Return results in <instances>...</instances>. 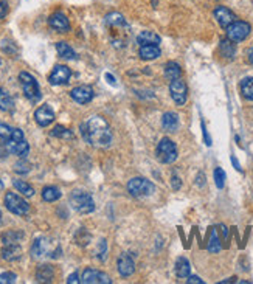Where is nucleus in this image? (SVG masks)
<instances>
[{"mask_svg": "<svg viewBox=\"0 0 253 284\" xmlns=\"http://www.w3.org/2000/svg\"><path fill=\"white\" fill-rule=\"evenodd\" d=\"M70 76H72V71H70L69 67H66V66H56L53 69V71L50 73L48 81H50V84H53V86H62V84L69 82Z\"/></svg>", "mask_w": 253, "mask_h": 284, "instance_id": "nucleus-12", "label": "nucleus"}, {"mask_svg": "<svg viewBox=\"0 0 253 284\" xmlns=\"http://www.w3.org/2000/svg\"><path fill=\"white\" fill-rule=\"evenodd\" d=\"M215 19L217 20V24H219L220 27L227 28V27H230L231 24L235 22L236 16L231 13L228 8H225V6H217V8L215 9Z\"/></svg>", "mask_w": 253, "mask_h": 284, "instance_id": "nucleus-16", "label": "nucleus"}, {"mask_svg": "<svg viewBox=\"0 0 253 284\" xmlns=\"http://www.w3.org/2000/svg\"><path fill=\"white\" fill-rule=\"evenodd\" d=\"M207 248L210 253H219L220 251V241L217 238V233H216V230L212 228V231H210V239H208V244H207Z\"/></svg>", "mask_w": 253, "mask_h": 284, "instance_id": "nucleus-30", "label": "nucleus"}, {"mask_svg": "<svg viewBox=\"0 0 253 284\" xmlns=\"http://www.w3.org/2000/svg\"><path fill=\"white\" fill-rule=\"evenodd\" d=\"M227 30V37L233 42H241L247 39V36L250 35V25L247 22H242V20H235L230 27L225 28Z\"/></svg>", "mask_w": 253, "mask_h": 284, "instance_id": "nucleus-9", "label": "nucleus"}, {"mask_svg": "<svg viewBox=\"0 0 253 284\" xmlns=\"http://www.w3.org/2000/svg\"><path fill=\"white\" fill-rule=\"evenodd\" d=\"M170 92H171V97H173L174 103L179 104V106H183V104L186 103L188 89H186V84H185L181 78L171 81V84H170Z\"/></svg>", "mask_w": 253, "mask_h": 284, "instance_id": "nucleus-10", "label": "nucleus"}, {"mask_svg": "<svg viewBox=\"0 0 253 284\" xmlns=\"http://www.w3.org/2000/svg\"><path fill=\"white\" fill-rule=\"evenodd\" d=\"M154 183L146 180L143 177H134L128 183V191L131 193V196L134 197H146L154 193Z\"/></svg>", "mask_w": 253, "mask_h": 284, "instance_id": "nucleus-6", "label": "nucleus"}, {"mask_svg": "<svg viewBox=\"0 0 253 284\" xmlns=\"http://www.w3.org/2000/svg\"><path fill=\"white\" fill-rule=\"evenodd\" d=\"M231 162H233V165H235V168H236V170H238V171H241V166H239V162H238V160L235 159V157H233V155H231Z\"/></svg>", "mask_w": 253, "mask_h": 284, "instance_id": "nucleus-47", "label": "nucleus"}, {"mask_svg": "<svg viewBox=\"0 0 253 284\" xmlns=\"http://www.w3.org/2000/svg\"><path fill=\"white\" fill-rule=\"evenodd\" d=\"M202 131H204V137H205V142H207V144L210 146L212 144V140H210V137H208V132H207V129H205V124L202 123Z\"/></svg>", "mask_w": 253, "mask_h": 284, "instance_id": "nucleus-44", "label": "nucleus"}, {"mask_svg": "<svg viewBox=\"0 0 253 284\" xmlns=\"http://www.w3.org/2000/svg\"><path fill=\"white\" fill-rule=\"evenodd\" d=\"M81 283H84V284H110L112 281L106 273L95 270V269H86L82 272Z\"/></svg>", "mask_w": 253, "mask_h": 284, "instance_id": "nucleus-11", "label": "nucleus"}, {"mask_svg": "<svg viewBox=\"0 0 253 284\" xmlns=\"http://www.w3.org/2000/svg\"><path fill=\"white\" fill-rule=\"evenodd\" d=\"M5 149L8 152H11L20 159H25L30 152V144L25 140H20V142H14V140H6L5 142Z\"/></svg>", "mask_w": 253, "mask_h": 284, "instance_id": "nucleus-13", "label": "nucleus"}, {"mask_svg": "<svg viewBox=\"0 0 253 284\" xmlns=\"http://www.w3.org/2000/svg\"><path fill=\"white\" fill-rule=\"evenodd\" d=\"M173 188L174 189H179V188H181V180H179V177L174 174L173 176Z\"/></svg>", "mask_w": 253, "mask_h": 284, "instance_id": "nucleus-43", "label": "nucleus"}, {"mask_svg": "<svg viewBox=\"0 0 253 284\" xmlns=\"http://www.w3.org/2000/svg\"><path fill=\"white\" fill-rule=\"evenodd\" d=\"M3 188V183H2V180H0V189H2Z\"/></svg>", "mask_w": 253, "mask_h": 284, "instance_id": "nucleus-49", "label": "nucleus"}, {"mask_svg": "<svg viewBox=\"0 0 253 284\" xmlns=\"http://www.w3.org/2000/svg\"><path fill=\"white\" fill-rule=\"evenodd\" d=\"M162 126L163 129L168 132H174L179 128V115L174 112H166L163 115V120H162Z\"/></svg>", "mask_w": 253, "mask_h": 284, "instance_id": "nucleus-23", "label": "nucleus"}, {"mask_svg": "<svg viewBox=\"0 0 253 284\" xmlns=\"http://www.w3.org/2000/svg\"><path fill=\"white\" fill-rule=\"evenodd\" d=\"M135 270V262L129 253H123L118 258V272L123 277H131Z\"/></svg>", "mask_w": 253, "mask_h": 284, "instance_id": "nucleus-17", "label": "nucleus"}, {"mask_svg": "<svg viewBox=\"0 0 253 284\" xmlns=\"http://www.w3.org/2000/svg\"><path fill=\"white\" fill-rule=\"evenodd\" d=\"M19 81H20V84H22L25 97L31 103H37L42 95H40V89H39V84H37L36 78L31 76L30 73H27V71H22L19 75Z\"/></svg>", "mask_w": 253, "mask_h": 284, "instance_id": "nucleus-5", "label": "nucleus"}, {"mask_svg": "<svg viewBox=\"0 0 253 284\" xmlns=\"http://www.w3.org/2000/svg\"><path fill=\"white\" fill-rule=\"evenodd\" d=\"M219 51H220V55H222L224 58L233 59L235 55H236V45H235V42L230 40L228 37H227V39H222V40H220V44H219Z\"/></svg>", "mask_w": 253, "mask_h": 284, "instance_id": "nucleus-22", "label": "nucleus"}, {"mask_svg": "<svg viewBox=\"0 0 253 284\" xmlns=\"http://www.w3.org/2000/svg\"><path fill=\"white\" fill-rule=\"evenodd\" d=\"M81 135L89 144L97 146V148H106L112 142L109 124L100 115H93L81 124Z\"/></svg>", "mask_w": 253, "mask_h": 284, "instance_id": "nucleus-1", "label": "nucleus"}, {"mask_svg": "<svg viewBox=\"0 0 253 284\" xmlns=\"http://www.w3.org/2000/svg\"><path fill=\"white\" fill-rule=\"evenodd\" d=\"M22 256V248L19 244H6L2 250V258L5 261H16Z\"/></svg>", "mask_w": 253, "mask_h": 284, "instance_id": "nucleus-20", "label": "nucleus"}, {"mask_svg": "<svg viewBox=\"0 0 253 284\" xmlns=\"http://www.w3.org/2000/svg\"><path fill=\"white\" fill-rule=\"evenodd\" d=\"M186 283H188V284H193V283H196V284H204V281L200 280L199 277H189Z\"/></svg>", "mask_w": 253, "mask_h": 284, "instance_id": "nucleus-42", "label": "nucleus"}, {"mask_svg": "<svg viewBox=\"0 0 253 284\" xmlns=\"http://www.w3.org/2000/svg\"><path fill=\"white\" fill-rule=\"evenodd\" d=\"M155 155H157V160L162 162V163H166V165L176 162V159H177V148H176L174 142L170 140V139H163L159 143V146H157Z\"/></svg>", "mask_w": 253, "mask_h": 284, "instance_id": "nucleus-7", "label": "nucleus"}, {"mask_svg": "<svg viewBox=\"0 0 253 284\" xmlns=\"http://www.w3.org/2000/svg\"><path fill=\"white\" fill-rule=\"evenodd\" d=\"M55 278V269L53 266L50 264H42L37 267V272H36V280L39 283H51Z\"/></svg>", "mask_w": 253, "mask_h": 284, "instance_id": "nucleus-19", "label": "nucleus"}, {"mask_svg": "<svg viewBox=\"0 0 253 284\" xmlns=\"http://www.w3.org/2000/svg\"><path fill=\"white\" fill-rule=\"evenodd\" d=\"M14 109V100L5 89H0V110L11 112Z\"/></svg>", "mask_w": 253, "mask_h": 284, "instance_id": "nucleus-25", "label": "nucleus"}, {"mask_svg": "<svg viewBox=\"0 0 253 284\" xmlns=\"http://www.w3.org/2000/svg\"><path fill=\"white\" fill-rule=\"evenodd\" d=\"M81 280H79V275H78V273L75 272V273H72V275L67 278V283L69 284H75V283H79Z\"/></svg>", "mask_w": 253, "mask_h": 284, "instance_id": "nucleus-41", "label": "nucleus"}, {"mask_svg": "<svg viewBox=\"0 0 253 284\" xmlns=\"http://www.w3.org/2000/svg\"><path fill=\"white\" fill-rule=\"evenodd\" d=\"M51 135L53 137H61V139H72V132L66 128H62V126H56V128L53 129V132H51Z\"/></svg>", "mask_w": 253, "mask_h": 284, "instance_id": "nucleus-36", "label": "nucleus"}, {"mask_svg": "<svg viewBox=\"0 0 253 284\" xmlns=\"http://www.w3.org/2000/svg\"><path fill=\"white\" fill-rule=\"evenodd\" d=\"M5 207L8 208V212H11L17 216H25L30 212L28 202L24 201V199L16 193H6L5 194Z\"/></svg>", "mask_w": 253, "mask_h": 284, "instance_id": "nucleus-8", "label": "nucleus"}, {"mask_svg": "<svg viewBox=\"0 0 253 284\" xmlns=\"http://www.w3.org/2000/svg\"><path fill=\"white\" fill-rule=\"evenodd\" d=\"M106 79H109V82L112 84V86H117V82H115L113 76L110 75V73H106Z\"/></svg>", "mask_w": 253, "mask_h": 284, "instance_id": "nucleus-45", "label": "nucleus"}, {"mask_svg": "<svg viewBox=\"0 0 253 284\" xmlns=\"http://www.w3.org/2000/svg\"><path fill=\"white\" fill-rule=\"evenodd\" d=\"M106 255H108V243L104 239H101L98 244V259L104 261L106 259Z\"/></svg>", "mask_w": 253, "mask_h": 284, "instance_id": "nucleus-39", "label": "nucleus"}, {"mask_svg": "<svg viewBox=\"0 0 253 284\" xmlns=\"http://www.w3.org/2000/svg\"><path fill=\"white\" fill-rule=\"evenodd\" d=\"M139 55L143 61H152L160 56V48L159 45H142Z\"/></svg>", "mask_w": 253, "mask_h": 284, "instance_id": "nucleus-24", "label": "nucleus"}, {"mask_svg": "<svg viewBox=\"0 0 253 284\" xmlns=\"http://www.w3.org/2000/svg\"><path fill=\"white\" fill-rule=\"evenodd\" d=\"M189 270H191V267H189L188 259L183 258V256L177 258V261H176V273H177V277H179V278H186V277H189Z\"/></svg>", "mask_w": 253, "mask_h": 284, "instance_id": "nucleus-26", "label": "nucleus"}, {"mask_svg": "<svg viewBox=\"0 0 253 284\" xmlns=\"http://www.w3.org/2000/svg\"><path fill=\"white\" fill-rule=\"evenodd\" d=\"M165 76L170 81L179 79V78L182 76L181 66H179L177 62H168V64L165 66Z\"/></svg>", "mask_w": 253, "mask_h": 284, "instance_id": "nucleus-27", "label": "nucleus"}, {"mask_svg": "<svg viewBox=\"0 0 253 284\" xmlns=\"http://www.w3.org/2000/svg\"><path fill=\"white\" fill-rule=\"evenodd\" d=\"M58 55L64 59H76V53L73 51V48L67 44V42H58L56 44Z\"/></svg>", "mask_w": 253, "mask_h": 284, "instance_id": "nucleus-28", "label": "nucleus"}, {"mask_svg": "<svg viewBox=\"0 0 253 284\" xmlns=\"http://www.w3.org/2000/svg\"><path fill=\"white\" fill-rule=\"evenodd\" d=\"M48 24H50L51 28L56 30V31H61V33H66V31L70 30L69 19H67L66 14H62V13H55L48 19Z\"/></svg>", "mask_w": 253, "mask_h": 284, "instance_id": "nucleus-18", "label": "nucleus"}, {"mask_svg": "<svg viewBox=\"0 0 253 284\" xmlns=\"http://www.w3.org/2000/svg\"><path fill=\"white\" fill-rule=\"evenodd\" d=\"M247 55H249V61L252 62V64H253V45L249 48V51H247Z\"/></svg>", "mask_w": 253, "mask_h": 284, "instance_id": "nucleus-46", "label": "nucleus"}, {"mask_svg": "<svg viewBox=\"0 0 253 284\" xmlns=\"http://www.w3.org/2000/svg\"><path fill=\"white\" fill-rule=\"evenodd\" d=\"M16 280H17V277L13 272L0 273V284H13V283H16Z\"/></svg>", "mask_w": 253, "mask_h": 284, "instance_id": "nucleus-37", "label": "nucleus"}, {"mask_svg": "<svg viewBox=\"0 0 253 284\" xmlns=\"http://www.w3.org/2000/svg\"><path fill=\"white\" fill-rule=\"evenodd\" d=\"M8 13V3L6 0H0V19H3Z\"/></svg>", "mask_w": 253, "mask_h": 284, "instance_id": "nucleus-40", "label": "nucleus"}, {"mask_svg": "<svg viewBox=\"0 0 253 284\" xmlns=\"http://www.w3.org/2000/svg\"><path fill=\"white\" fill-rule=\"evenodd\" d=\"M30 170H31V165H30L27 160H24V159L14 165V171L19 173V174H25V173H28Z\"/></svg>", "mask_w": 253, "mask_h": 284, "instance_id": "nucleus-38", "label": "nucleus"}, {"mask_svg": "<svg viewBox=\"0 0 253 284\" xmlns=\"http://www.w3.org/2000/svg\"><path fill=\"white\" fill-rule=\"evenodd\" d=\"M241 93L249 101H253V78H244L241 82Z\"/></svg>", "mask_w": 253, "mask_h": 284, "instance_id": "nucleus-31", "label": "nucleus"}, {"mask_svg": "<svg viewBox=\"0 0 253 284\" xmlns=\"http://www.w3.org/2000/svg\"><path fill=\"white\" fill-rule=\"evenodd\" d=\"M70 205L75 212L81 214L92 213L95 210V202L92 196L86 191H79V189H75V191L70 194Z\"/></svg>", "mask_w": 253, "mask_h": 284, "instance_id": "nucleus-4", "label": "nucleus"}, {"mask_svg": "<svg viewBox=\"0 0 253 284\" xmlns=\"http://www.w3.org/2000/svg\"><path fill=\"white\" fill-rule=\"evenodd\" d=\"M70 97L78 104H87L93 100V90L89 86H79L70 92Z\"/></svg>", "mask_w": 253, "mask_h": 284, "instance_id": "nucleus-15", "label": "nucleus"}, {"mask_svg": "<svg viewBox=\"0 0 253 284\" xmlns=\"http://www.w3.org/2000/svg\"><path fill=\"white\" fill-rule=\"evenodd\" d=\"M22 233L20 231H8V233L3 235V246L6 244H19L20 243V239H22Z\"/></svg>", "mask_w": 253, "mask_h": 284, "instance_id": "nucleus-33", "label": "nucleus"}, {"mask_svg": "<svg viewBox=\"0 0 253 284\" xmlns=\"http://www.w3.org/2000/svg\"><path fill=\"white\" fill-rule=\"evenodd\" d=\"M215 182H216V186L219 189H222L224 185H225V173L222 168H216L215 170Z\"/></svg>", "mask_w": 253, "mask_h": 284, "instance_id": "nucleus-34", "label": "nucleus"}, {"mask_svg": "<svg viewBox=\"0 0 253 284\" xmlns=\"http://www.w3.org/2000/svg\"><path fill=\"white\" fill-rule=\"evenodd\" d=\"M59 197H61V191L56 186H45L42 189V199H44L45 202H55Z\"/></svg>", "mask_w": 253, "mask_h": 284, "instance_id": "nucleus-29", "label": "nucleus"}, {"mask_svg": "<svg viewBox=\"0 0 253 284\" xmlns=\"http://www.w3.org/2000/svg\"><path fill=\"white\" fill-rule=\"evenodd\" d=\"M13 185H14V188L17 189L19 193H22L24 196H27V197H31L35 194V189H33V186L31 185H28L27 182H24V180H14L13 182Z\"/></svg>", "mask_w": 253, "mask_h": 284, "instance_id": "nucleus-32", "label": "nucleus"}, {"mask_svg": "<svg viewBox=\"0 0 253 284\" xmlns=\"http://www.w3.org/2000/svg\"><path fill=\"white\" fill-rule=\"evenodd\" d=\"M61 253V247L58 243H55L53 239L48 238H37L33 247H31V256L39 259L44 256H50V258H58Z\"/></svg>", "mask_w": 253, "mask_h": 284, "instance_id": "nucleus-3", "label": "nucleus"}, {"mask_svg": "<svg viewBox=\"0 0 253 284\" xmlns=\"http://www.w3.org/2000/svg\"><path fill=\"white\" fill-rule=\"evenodd\" d=\"M106 27L109 30L110 40L115 47H126L129 40V25L124 17L118 13H110L106 16Z\"/></svg>", "mask_w": 253, "mask_h": 284, "instance_id": "nucleus-2", "label": "nucleus"}, {"mask_svg": "<svg viewBox=\"0 0 253 284\" xmlns=\"http://www.w3.org/2000/svg\"><path fill=\"white\" fill-rule=\"evenodd\" d=\"M13 132H14L13 128H9L8 124L0 123V139H2L3 142H6V140L11 139V137H13Z\"/></svg>", "mask_w": 253, "mask_h": 284, "instance_id": "nucleus-35", "label": "nucleus"}, {"mask_svg": "<svg viewBox=\"0 0 253 284\" xmlns=\"http://www.w3.org/2000/svg\"><path fill=\"white\" fill-rule=\"evenodd\" d=\"M35 118H36V123L39 126H42V128H47V126H50L51 123L55 121V112L48 106V104H45V106L39 107L35 112Z\"/></svg>", "mask_w": 253, "mask_h": 284, "instance_id": "nucleus-14", "label": "nucleus"}, {"mask_svg": "<svg viewBox=\"0 0 253 284\" xmlns=\"http://www.w3.org/2000/svg\"><path fill=\"white\" fill-rule=\"evenodd\" d=\"M0 225H2V213H0Z\"/></svg>", "mask_w": 253, "mask_h": 284, "instance_id": "nucleus-48", "label": "nucleus"}, {"mask_svg": "<svg viewBox=\"0 0 253 284\" xmlns=\"http://www.w3.org/2000/svg\"><path fill=\"white\" fill-rule=\"evenodd\" d=\"M137 42L140 45H159L160 44V36L154 33V31H142L137 37Z\"/></svg>", "mask_w": 253, "mask_h": 284, "instance_id": "nucleus-21", "label": "nucleus"}]
</instances>
